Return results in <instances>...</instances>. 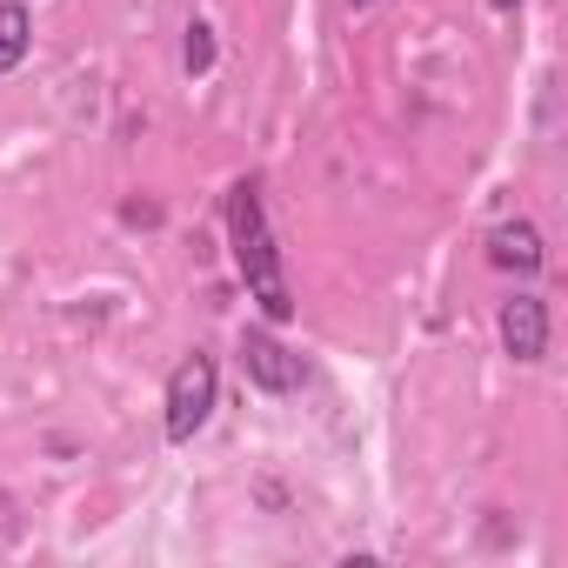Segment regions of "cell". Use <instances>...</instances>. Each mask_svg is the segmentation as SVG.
I'll list each match as a JSON object with an SVG mask.
<instances>
[{
    "label": "cell",
    "instance_id": "cell-1",
    "mask_svg": "<svg viewBox=\"0 0 568 568\" xmlns=\"http://www.w3.org/2000/svg\"><path fill=\"white\" fill-rule=\"evenodd\" d=\"M227 241H234V267L247 281V302L281 328L295 322V288H288V267H281L267 207H261V181H234L227 187Z\"/></svg>",
    "mask_w": 568,
    "mask_h": 568
},
{
    "label": "cell",
    "instance_id": "cell-2",
    "mask_svg": "<svg viewBox=\"0 0 568 568\" xmlns=\"http://www.w3.org/2000/svg\"><path fill=\"white\" fill-rule=\"evenodd\" d=\"M214 402H221V368H214V355H201V348L181 355L174 375H168V442H194V435L207 428Z\"/></svg>",
    "mask_w": 568,
    "mask_h": 568
},
{
    "label": "cell",
    "instance_id": "cell-3",
    "mask_svg": "<svg viewBox=\"0 0 568 568\" xmlns=\"http://www.w3.org/2000/svg\"><path fill=\"white\" fill-rule=\"evenodd\" d=\"M241 368H247V382H254L261 395H295V388L308 382L302 355H295V348H281L267 328H247V335H241Z\"/></svg>",
    "mask_w": 568,
    "mask_h": 568
},
{
    "label": "cell",
    "instance_id": "cell-4",
    "mask_svg": "<svg viewBox=\"0 0 568 568\" xmlns=\"http://www.w3.org/2000/svg\"><path fill=\"white\" fill-rule=\"evenodd\" d=\"M495 328H501V348H508L521 368H535V362L548 355V302H541V295H508L501 315H495Z\"/></svg>",
    "mask_w": 568,
    "mask_h": 568
},
{
    "label": "cell",
    "instance_id": "cell-5",
    "mask_svg": "<svg viewBox=\"0 0 568 568\" xmlns=\"http://www.w3.org/2000/svg\"><path fill=\"white\" fill-rule=\"evenodd\" d=\"M488 261L508 267V274H541V267H548V241H541L535 221H501V227L488 234Z\"/></svg>",
    "mask_w": 568,
    "mask_h": 568
},
{
    "label": "cell",
    "instance_id": "cell-6",
    "mask_svg": "<svg viewBox=\"0 0 568 568\" xmlns=\"http://www.w3.org/2000/svg\"><path fill=\"white\" fill-rule=\"evenodd\" d=\"M34 48V14H28V0H0V81H8Z\"/></svg>",
    "mask_w": 568,
    "mask_h": 568
},
{
    "label": "cell",
    "instance_id": "cell-7",
    "mask_svg": "<svg viewBox=\"0 0 568 568\" xmlns=\"http://www.w3.org/2000/svg\"><path fill=\"white\" fill-rule=\"evenodd\" d=\"M181 61H187V74H207V68H214V28H207V21H194V28H187Z\"/></svg>",
    "mask_w": 568,
    "mask_h": 568
},
{
    "label": "cell",
    "instance_id": "cell-8",
    "mask_svg": "<svg viewBox=\"0 0 568 568\" xmlns=\"http://www.w3.org/2000/svg\"><path fill=\"white\" fill-rule=\"evenodd\" d=\"M488 8H495V14H515V8H521V0H488Z\"/></svg>",
    "mask_w": 568,
    "mask_h": 568
},
{
    "label": "cell",
    "instance_id": "cell-9",
    "mask_svg": "<svg viewBox=\"0 0 568 568\" xmlns=\"http://www.w3.org/2000/svg\"><path fill=\"white\" fill-rule=\"evenodd\" d=\"M368 8H382V0H348V14H368Z\"/></svg>",
    "mask_w": 568,
    "mask_h": 568
}]
</instances>
